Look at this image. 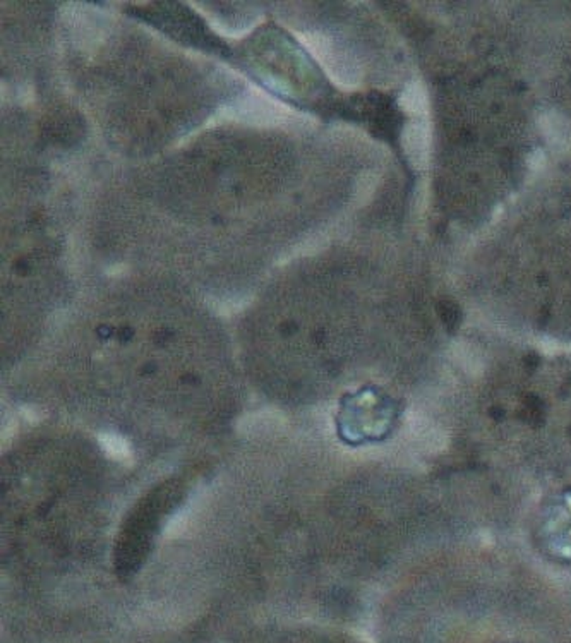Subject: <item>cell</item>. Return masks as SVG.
Instances as JSON below:
<instances>
[{
	"label": "cell",
	"mask_w": 571,
	"mask_h": 643,
	"mask_svg": "<svg viewBox=\"0 0 571 643\" xmlns=\"http://www.w3.org/2000/svg\"><path fill=\"white\" fill-rule=\"evenodd\" d=\"M400 107L410 115L418 117V120L429 115V96L426 86L421 81L408 84L407 90L400 95Z\"/></svg>",
	"instance_id": "3957f363"
},
{
	"label": "cell",
	"mask_w": 571,
	"mask_h": 643,
	"mask_svg": "<svg viewBox=\"0 0 571 643\" xmlns=\"http://www.w3.org/2000/svg\"><path fill=\"white\" fill-rule=\"evenodd\" d=\"M401 146L410 165L417 170H424L431 158V130L427 122H408L401 133Z\"/></svg>",
	"instance_id": "6da1fadb"
},
{
	"label": "cell",
	"mask_w": 571,
	"mask_h": 643,
	"mask_svg": "<svg viewBox=\"0 0 571 643\" xmlns=\"http://www.w3.org/2000/svg\"><path fill=\"white\" fill-rule=\"evenodd\" d=\"M540 133L549 146L557 151H571V120L557 110H545L539 117Z\"/></svg>",
	"instance_id": "7a4b0ae2"
}]
</instances>
